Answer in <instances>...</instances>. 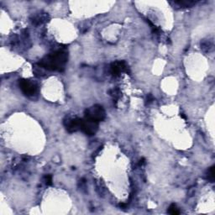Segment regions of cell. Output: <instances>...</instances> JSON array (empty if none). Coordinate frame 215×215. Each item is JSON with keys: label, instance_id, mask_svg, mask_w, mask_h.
Here are the masks:
<instances>
[{"label": "cell", "instance_id": "obj_1", "mask_svg": "<svg viewBox=\"0 0 215 215\" xmlns=\"http://www.w3.org/2000/svg\"><path fill=\"white\" fill-rule=\"evenodd\" d=\"M68 55L66 51L59 50L53 53L46 56L39 62L38 65L42 68L50 71H59L62 72L65 68V65L67 62Z\"/></svg>", "mask_w": 215, "mask_h": 215}, {"label": "cell", "instance_id": "obj_2", "mask_svg": "<svg viewBox=\"0 0 215 215\" xmlns=\"http://www.w3.org/2000/svg\"><path fill=\"white\" fill-rule=\"evenodd\" d=\"M85 117L88 118L92 120H94L97 123L102 121L106 117L104 108L101 105L95 104L92 105V107L88 108L85 111Z\"/></svg>", "mask_w": 215, "mask_h": 215}, {"label": "cell", "instance_id": "obj_3", "mask_svg": "<svg viewBox=\"0 0 215 215\" xmlns=\"http://www.w3.org/2000/svg\"><path fill=\"white\" fill-rule=\"evenodd\" d=\"M82 123V119H79L77 117H72V116H67L63 120V124H64L65 128L70 133L81 130Z\"/></svg>", "mask_w": 215, "mask_h": 215}, {"label": "cell", "instance_id": "obj_4", "mask_svg": "<svg viewBox=\"0 0 215 215\" xmlns=\"http://www.w3.org/2000/svg\"><path fill=\"white\" fill-rule=\"evenodd\" d=\"M81 130L83 131L87 135H93L98 130V123L96 122V121L92 120V119L85 117L84 119H82Z\"/></svg>", "mask_w": 215, "mask_h": 215}, {"label": "cell", "instance_id": "obj_5", "mask_svg": "<svg viewBox=\"0 0 215 215\" xmlns=\"http://www.w3.org/2000/svg\"><path fill=\"white\" fill-rule=\"evenodd\" d=\"M19 87L22 90V92L26 96H32L37 91V87L33 82L27 79H20L19 81Z\"/></svg>", "mask_w": 215, "mask_h": 215}, {"label": "cell", "instance_id": "obj_6", "mask_svg": "<svg viewBox=\"0 0 215 215\" xmlns=\"http://www.w3.org/2000/svg\"><path fill=\"white\" fill-rule=\"evenodd\" d=\"M129 67L124 61L115 62L110 66V72L113 77H119L122 72H128Z\"/></svg>", "mask_w": 215, "mask_h": 215}, {"label": "cell", "instance_id": "obj_7", "mask_svg": "<svg viewBox=\"0 0 215 215\" xmlns=\"http://www.w3.org/2000/svg\"><path fill=\"white\" fill-rule=\"evenodd\" d=\"M47 19H48V15L46 14H39L34 17L32 22L34 24H36V25H39V24L46 22Z\"/></svg>", "mask_w": 215, "mask_h": 215}, {"label": "cell", "instance_id": "obj_8", "mask_svg": "<svg viewBox=\"0 0 215 215\" xmlns=\"http://www.w3.org/2000/svg\"><path fill=\"white\" fill-rule=\"evenodd\" d=\"M171 3H173L174 6H178L182 8H187V7H192L196 3L194 1H177V2H171Z\"/></svg>", "mask_w": 215, "mask_h": 215}, {"label": "cell", "instance_id": "obj_9", "mask_svg": "<svg viewBox=\"0 0 215 215\" xmlns=\"http://www.w3.org/2000/svg\"><path fill=\"white\" fill-rule=\"evenodd\" d=\"M215 173H214V166H212L208 169L207 173V180L210 182H213L215 179Z\"/></svg>", "mask_w": 215, "mask_h": 215}, {"label": "cell", "instance_id": "obj_10", "mask_svg": "<svg viewBox=\"0 0 215 215\" xmlns=\"http://www.w3.org/2000/svg\"><path fill=\"white\" fill-rule=\"evenodd\" d=\"M108 92H109V94H110L114 99H119V98L121 97L120 90L119 89V88H117V87H116V88H113V89L110 90Z\"/></svg>", "mask_w": 215, "mask_h": 215}, {"label": "cell", "instance_id": "obj_11", "mask_svg": "<svg viewBox=\"0 0 215 215\" xmlns=\"http://www.w3.org/2000/svg\"><path fill=\"white\" fill-rule=\"evenodd\" d=\"M168 212L172 215H177L180 213V211L177 208V205L175 204V203H172V204H171L169 208H168Z\"/></svg>", "mask_w": 215, "mask_h": 215}, {"label": "cell", "instance_id": "obj_12", "mask_svg": "<svg viewBox=\"0 0 215 215\" xmlns=\"http://www.w3.org/2000/svg\"><path fill=\"white\" fill-rule=\"evenodd\" d=\"M45 181H46V184L48 186L52 185V176L51 175H46L45 177Z\"/></svg>", "mask_w": 215, "mask_h": 215}, {"label": "cell", "instance_id": "obj_13", "mask_svg": "<svg viewBox=\"0 0 215 215\" xmlns=\"http://www.w3.org/2000/svg\"><path fill=\"white\" fill-rule=\"evenodd\" d=\"M154 100V97H153V96L151 94H149L148 96H147V102L148 103H150V102H151L152 101Z\"/></svg>", "mask_w": 215, "mask_h": 215}, {"label": "cell", "instance_id": "obj_14", "mask_svg": "<svg viewBox=\"0 0 215 215\" xmlns=\"http://www.w3.org/2000/svg\"><path fill=\"white\" fill-rule=\"evenodd\" d=\"M181 117H182V119H187V117L185 116L184 113H181Z\"/></svg>", "mask_w": 215, "mask_h": 215}, {"label": "cell", "instance_id": "obj_15", "mask_svg": "<svg viewBox=\"0 0 215 215\" xmlns=\"http://www.w3.org/2000/svg\"><path fill=\"white\" fill-rule=\"evenodd\" d=\"M145 161H146V160H145V159H142V160H141V162H140V164H141V165H142V164H144V163H145Z\"/></svg>", "mask_w": 215, "mask_h": 215}]
</instances>
